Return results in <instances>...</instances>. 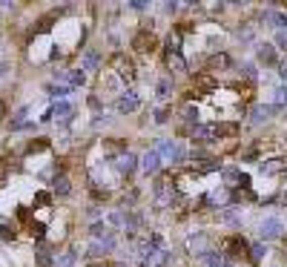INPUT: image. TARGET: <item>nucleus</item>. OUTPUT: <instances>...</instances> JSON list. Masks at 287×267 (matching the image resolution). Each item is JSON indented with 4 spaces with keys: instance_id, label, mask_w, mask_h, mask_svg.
<instances>
[{
    "instance_id": "nucleus-39",
    "label": "nucleus",
    "mask_w": 287,
    "mask_h": 267,
    "mask_svg": "<svg viewBox=\"0 0 287 267\" xmlns=\"http://www.w3.org/2000/svg\"><path fill=\"white\" fill-rule=\"evenodd\" d=\"M35 204H37V207H49V204H52V196H49V193H43V190H40V193H37V196H35Z\"/></svg>"
},
{
    "instance_id": "nucleus-2",
    "label": "nucleus",
    "mask_w": 287,
    "mask_h": 267,
    "mask_svg": "<svg viewBox=\"0 0 287 267\" xmlns=\"http://www.w3.org/2000/svg\"><path fill=\"white\" fill-rule=\"evenodd\" d=\"M153 196L158 198V201H161L164 207L175 201V184H172V175H170V172H164V175L155 178V184H153Z\"/></svg>"
},
{
    "instance_id": "nucleus-25",
    "label": "nucleus",
    "mask_w": 287,
    "mask_h": 267,
    "mask_svg": "<svg viewBox=\"0 0 287 267\" xmlns=\"http://www.w3.org/2000/svg\"><path fill=\"white\" fill-rule=\"evenodd\" d=\"M218 221L230 224V227H242V215L235 213V210H224V213L218 215Z\"/></svg>"
},
{
    "instance_id": "nucleus-45",
    "label": "nucleus",
    "mask_w": 287,
    "mask_h": 267,
    "mask_svg": "<svg viewBox=\"0 0 287 267\" xmlns=\"http://www.w3.org/2000/svg\"><path fill=\"white\" fill-rule=\"evenodd\" d=\"M164 12H167V15H172V12H178V3H175V0H170V3H164Z\"/></svg>"
},
{
    "instance_id": "nucleus-4",
    "label": "nucleus",
    "mask_w": 287,
    "mask_h": 267,
    "mask_svg": "<svg viewBox=\"0 0 287 267\" xmlns=\"http://www.w3.org/2000/svg\"><path fill=\"white\" fill-rule=\"evenodd\" d=\"M155 150H158L161 161L167 158V161H175V164H181V161L187 158V155H184V150H181V147L172 141V138H167V141H158V144H155Z\"/></svg>"
},
{
    "instance_id": "nucleus-17",
    "label": "nucleus",
    "mask_w": 287,
    "mask_h": 267,
    "mask_svg": "<svg viewBox=\"0 0 287 267\" xmlns=\"http://www.w3.org/2000/svg\"><path fill=\"white\" fill-rule=\"evenodd\" d=\"M201 261H204L207 267H227L230 261L224 258V253H218V250H207L204 256H201Z\"/></svg>"
},
{
    "instance_id": "nucleus-33",
    "label": "nucleus",
    "mask_w": 287,
    "mask_h": 267,
    "mask_svg": "<svg viewBox=\"0 0 287 267\" xmlns=\"http://www.w3.org/2000/svg\"><path fill=\"white\" fill-rule=\"evenodd\" d=\"M69 80L75 83V86H83V83H86V72H83V66H81V69H72Z\"/></svg>"
},
{
    "instance_id": "nucleus-6",
    "label": "nucleus",
    "mask_w": 287,
    "mask_h": 267,
    "mask_svg": "<svg viewBox=\"0 0 287 267\" xmlns=\"http://www.w3.org/2000/svg\"><path fill=\"white\" fill-rule=\"evenodd\" d=\"M138 107H141V98H138V92H135V89H126L124 95L115 101V109L121 112V115H132Z\"/></svg>"
},
{
    "instance_id": "nucleus-19",
    "label": "nucleus",
    "mask_w": 287,
    "mask_h": 267,
    "mask_svg": "<svg viewBox=\"0 0 287 267\" xmlns=\"http://www.w3.org/2000/svg\"><path fill=\"white\" fill-rule=\"evenodd\" d=\"M230 66H233V58H230V55L227 52H215L213 58H210V69H230Z\"/></svg>"
},
{
    "instance_id": "nucleus-7",
    "label": "nucleus",
    "mask_w": 287,
    "mask_h": 267,
    "mask_svg": "<svg viewBox=\"0 0 287 267\" xmlns=\"http://www.w3.org/2000/svg\"><path fill=\"white\" fill-rule=\"evenodd\" d=\"M281 233H284V221H281V218H264V221L259 224V236H261V241L278 239Z\"/></svg>"
},
{
    "instance_id": "nucleus-32",
    "label": "nucleus",
    "mask_w": 287,
    "mask_h": 267,
    "mask_svg": "<svg viewBox=\"0 0 287 267\" xmlns=\"http://www.w3.org/2000/svg\"><path fill=\"white\" fill-rule=\"evenodd\" d=\"M104 150H107L109 155H115V152H121V155H124V152H129L121 141H104Z\"/></svg>"
},
{
    "instance_id": "nucleus-10",
    "label": "nucleus",
    "mask_w": 287,
    "mask_h": 267,
    "mask_svg": "<svg viewBox=\"0 0 287 267\" xmlns=\"http://www.w3.org/2000/svg\"><path fill=\"white\" fill-rule=\"evenodd\" d=\"M256 55H259V61L264 66H278L276 61V43H259L256 46Z\"/></svg>"
},
{
    "instance_id": "nucleus-26",
    "label": "nucleus",
    "mask_w": 287,
    "mask_h": 267,
    "mask_svg": "<svg viewBox=\"0 0 287 267\" xmlns=\"http://www.w3.org/2000/svg\"><path fill=\"white\" fill-rule=\"evenodd\" d=\"M164 46H167V52H181V35L178 32H170L167 40H164Z\"/></svg>"
},
{
    "instance_id": "nucleus-29",
    "label": "nucleus",
    "mask_w": 287,
    "mask_h": 267,
    "mask_svg": "<svg viewBox=\"0 0 287 267\" xmlns=\"http://www.w3.org/2000/svg\"><path fill=\"white\" fill-rule=\"evenodd\" d=\"M278 169H284V161H281V158L261 161V172H278Z\"/></svg>"
},
{
    "instance_id": "nucleus-41",
    "label": "nucleus",
    "mask_w": 287,
    "mask_h": 267,
    "mask_svg": "<svg viewBox=\"0 0 287 267\" xmlns=\"http://www.w3.org/2000/svg\"><path fill=\"white\" fill-rule=\"evenodd\" d=\"M238 175H242L238 169H224V181L227 184H238Z\"/></svg>"
},
{
    "instance_id": "nucleus-43",
    "label": "nucleus",
    "mask_w": 287,
    "mask_h": 267,
    "mask_svg": "<svg viewBox=\"0 0 287 267\" xmlns=\"http://www.w3.org/2000/svg\"><path fill=\"white\" fill-rule=\"evenodd\" d=\"M12 239H15V230H9V227L0 224V241H12Z\"/></svg>"
},
{
    "instance_id": "nucleus-5",
    "label": "nucleus",
    "mask_w": 287,
    "mask_h": 267,
    "mask_svg": "<svg viewBox=\"0 0 287 267\" xmlns=\"http://www.w3.org/2000/svg\"><path fill=\"white\" fill-rule=\"evenodd\" d=\"M221 253H227V256H233V258H238V256H247L250 253V244L244 241V236H230V239H224V244H221Z\"/></svg>"
},
{
    "instance_id": "nucleus-42",
    "label": "nucleus",
    "mask_w": 287,
    "mask_h": 267,
    "mask_svg": "<svg viewBox=\"0 0 287 267\" xmlns=\"http://www.w3.org/2000/svg\"><path fill=\"white\" fill-rule=\"evenodd\" d=\"M46 147H49V141H46V138H40V141H32V144H29V152H40V150H46Z\"/></svg>"
},
{
    "instance_id": "nucleus-15",
    "label": "nucleus",
    "mask_w": 287,
    "mask_h": 267,
    "mask_svg": "<svg viewBox=\"0 0 287 267\" xmlns=\"http://www.w3.org/2000/svg\"><path fill=\"white\" fill-rule=\"evenodd\" d=\"M187 250H189V253L204 256V253H207V233H196V236H189V239H187Z\"/></svg>"
},
{
    "instance_id": "nucleus-46",
    "label": "nucleus",
    "mask_w": 287,
    "mask_h": 267,
    "mask_svg": "<svg viewBox=\"0 0 287 267\" xmlns=\"http://www.w3.org/2000/svg\"><path fill=\"white\" fill-rule=\"evenodd\" d=\"M278 75L287 80V58H284V61H278Z\"/></svg>"
},
{
    "instance_id": "nucleus-49",
    "label": "nucleus",
    "mask_w": 287,
    "mask_h": 267,
    "mask_svg": "<svg viewBox=\"0 0 287 267\" xmlns=\"http://www.w3.org/2000/svg\"><path fill=\"white\" fill-rule=\"evenodd\" d=\"M6 69H9V66H6V63H0V78H3V75H6Z\"/></svg>"
},
{
    "instance_id": "nucleus-14",
    "label": "nucleus",
    "mask_w": 287,
    "mask_h": 267,
    "mask_svg": "<svg viewBox=\"0 0 287 267\" xmlns=\"http://www.w3.org/2000/svg\"><path fill=\"white\" fill-rule=\"evenodd\" d=\"M233 135H238V124H235V121L213 124V141H215V138H233Z\"/></svg>"
},
{
    "instance_id": "nucleus-9",
    "label": "nucleus",
    "mask_w": 287,
    "mask_h": 267,
    "mask_svg": "<svg viewBox=\"0 0 287 267\" xmlns=\"http://www.w3.org/2000/svg\"><path fill=\"white\" fill-rule=\"evenodd\" d=\"M138 167L144 169V175H155L158 169H161V155H158V150H150L141 155V164Z\"/></svg>"
},
{
    "instance_id": "nucleus-30",
    "label": "nucleus",
    "mask_w": 287,
    "mask_h": 267,
    "mask_svg": "<svg viewBox=\"0 0 287 267\" xmlns=\"http://www.w3.org/2000/svg\"><path fill=\"white\" fill-rule=\"evenodd\" d=\"M273 107L276 109H284L287 107V86H278L276 95H273Z\"/></svg>"
},
{
    "instance_id": "nucleus-13",
    "label": "nucleus",
    "mask_w": 287,
    "mask_h": 267,
    "mask_svg": "<svg viewBox=\"0 0 287 267\" xmlns=\"http://www.w3.org/2000/svg\"><path fill=\"white\" fill-rule=\"evenodd\" d=\"M193 167H196L198 175H207V172H215V169H221V161H215V158H193Z\"/></svg>"
},
{
    "instance_id": "nucleus-48",
    "label": "nucleus",
    "mask_w": 287,
    "mask_h": 267,
    "mask_svg": "<svg viewBox=\"0 0 287 267\" xmlns=\"http://www.w3.org/2000/svg\"><path fill=\"white\" fill-rule=\"evenodd\" d=\"M89 107H92V109H101V101L95 98V95H92V98H89Z\"/></svg>"
},
{
    "instance_id": "nucleus-8",
    "label": "nucleus",
    "mask_w": 287,
    "mask_h": 267,
    "mask_svg": "<svg viewBox=\"0 0 287 267\" xmlns=\"http://www.w3.org/2000/svg\"><path fill=\"white\" fill-rule=\"evenodd\" d=\"M138 164H141V158L132 155V152H124V155H118V158H115V169L121 172V175H126V178L138 169Z\"/></svg>"
},
{
    "instance_id": "nucleus-37",
    "label": "nucleus",
    "mask_w": 287,
    "mask_h": 267,
    "mask_svg": "<svg viewBox=\"0 0 287 267\" xmlns=\"http://www.w3.org/2000/svg\"><path fill=\"white\" fill-rule=\"evenodd\" d=\"M29 230H32L35 239H43V236H46V224L43 221H32V224H29Z\"/></svg>"
},
{
    "instance_id": "nucleus-31",
    "label": "nucleus",
    "mask_w": 287,
    "mask_h": 267,
    "mask_svg": "<svg viewBox=\"0 0 287 267\" xmlns=\"http://www.w3.org/2000/svg\"><path fill=\"white\" fill-rule=\"evenodd\" d=\"M89 233L95 236V239H107V236H109V227H107V221H95Z\"/></svg>"
},
{
    "instance_id": "nucleus-11",
    "label": "nucleus",
    "mask_w": 287,
    "mask_h": 267,
    "mask_svg": "<svg viewBox=\"0 0 287 267\" xmlns=\"http://www.w3.org/2000/svg\"><path fill=\"white\" fill-rule=\"evenodd\" d=\"M193 83H196V92H198V95H204V92H213V89L218 86V80H215L210 72H201V75H196V80H193Z\"/></svg>"
},
{
    "instance_id": "nucleus-21",
    "label": "nucleus",
    "mask_w": 287,
    "mask_h": 267,
    "mask_svg": "<svg viewBox=\"0 0 287 267\" xmlns=\"http://www.w3.org/2000/svg\"><path fill=\"white\" fill-rule=\"evenodd\" d=\"M98 66H101V55H98V49H86V52H83V69L98 72Z\"/></svg>"
},
{
    "instance_id": "nucleus-35",
    "label": "nucleus",
    "mask_w": 287,
    "mask_h": 267,
    "mask_svg": "<svg viewBox=\"0 0 287 267\" xmlns=\"http://www.w3.org/2000/svg\"><path fill=\"white\" fill-rule=\"evenodd\" d=\"M46 92H49L52 98H66L72 89H69V86H46Z\"/></svg>"
},
{
    "instance_id": "nucleus-16",
    "label": "nucleus",
    "mask_w": 287,
    "mask_h": 267,
    "mask_svg": "<svg viewBox=\"0 0 287 267\" xmlns=\"http://www.w3.org/2000/svg\"><path fill=\"white\" fill-rule=\"evenodd\" d=\"M273 112H278L276 107H273V104H261V107H256L253 109V124H264V121H270V118H273Z\"/></svg>"
},
{
    "instance_id": "nucleus-40",
    "label": "nucleus",
    "mask_w": 287,
    "mask_h": 267,
    "mask_svg": "<svg viewBox=\"0 0 287 267\" xmlns=\"http://www.w3.org/2000/svg\"><path fill=\"white\" fill-rule=\"evenodd\" d=\"M167 121H170V107H161L155 112V124H167Z\"/></svg>"
},
{
    "instance_id": "nucleus-3",
    "label": "nucleus",
    "mask_w": 287,
    "mask_h": 267,
    "mask_svg": "<svg viewBox=\"0 0 287 267\" xmlns=\"http://www.w3.org/2000/svg\"><path fill=\"white\" fill-rule=\"evenodd\" d=\"M132 49L141 52V55L155 52V49H158V40H155V35L150 32V29H138V32L132 35Z\"/></svg>"
},
{
    "instance_id": "nucleus-24",
    "label": "nucleus",
    "mask_w": 287,
    "mask_h": 267,
    "mask_svg": "<svg viewBox=\"0 0 287 267\" xmlns=\"http://www.w3.org/2000/svg\"><path fill=\"white\" fill-rule=\"evenodd\" d=\"M264 253H267V247H264V244H250V264H256L259 267L261 264V258H264Z\"/></svg>"
},
{
    "instance_id": "nucleus-22",
    "label": "nucleus",
    "mask_w": 287,
    "mask_h": 267,
    "mask_svg": "<svg viewBox=\"0 0 287 267\" xmlns=\"http://www.w3.org/2000/svg\"><path fill=\"white\" fill-rule=\"evenodd\" d=\"M170 95H172V80L170 78H161V80H158V86H155V98L167 101Z\"/></svg>"
},
{
    "instance_id": "nucleus-50",
    "label": "nucleus",
    "mask_w": 287,
    "mask_h": 267,
    "mask_svg": "<svg viewBox=\"0 0 287 267\" xmlns=\"http://www.w3.org/2000/svg\"><path fill=\"white\" fill-rule=\"evenodd\" d=\"M109 267H126L124 261H115V264H109Z\"/></svg>"
},
{
    "instance_id": "nucleus-28",
    "label": "nucleus",
    "mask_w": 287,
    "mask_h": 267,
    "mask_svg": "<svg viewBox=\"0 0 287 267\" xmlns=\"http://www.w3.org/2000/svg\"><path fill=\"white\" fill-rule=\"evenodd\" d=\"M238 37H242V43H253V37H256L253 23H242V26H238Z\"/></svg>"
},
{
    "instance_id": "nucleus-36",
    "label": "nucleus",
    "mask_w": 287,
    "mask_h": 267,
    "mask_svg": "<svg viewBox=\"0 0 287 267\" xmlns=\"http://www.w3.org/2000/svg\"><path fill=\"white\" fill-rule=\"evenodd\" d=\"M238 72H242L247 80H256V78H259V72H256V66H253V63H242V69H238Z\"/></svg>"
},
{
    "instance_id": "nucleus-51",
    "label": "nucleus",
    "mask_w": 287,
    "mask_h": 267,
    "mask_svg": "<svg viewBox=\"0 0 287 267\" xmlns=\"http://www.w3.org/2000/svg\"><path fill=\"white\" fill-rule=\"evenodd\" d=\"M281 204H287V193H284V196H281Z\"/></svg>"
},
{
    "instance_id": "nucleus-12",
    "label": "nucleus",
    "mask_w": 287,
    "mask_h": 267,
    "mask_svg": "<svg viewBox=\"0 0 287 267\" xmlns=\"http://www.w3.org/2000/svg\"><path fill=\"white\" fill-rule=\"evenodd\" d=\"M109 250H115V236L109 233L107 239H95L89 247V256H104V253H109Z\"/></svg>"
},
{
    "instance_id": "nucleus-38",
    "label": "nucleus",
    "mask_w": 287,
    "mask_h": 267,
    "mask_svg": "<svg viewBox=\"0 0 287 267\" xmlns=\"http://www.w3.org/2000/svg\"><path fill=\"white\" fill-rule=\"evenodd\" d=\"M35 258H37V264H40V267H52V256H49V253H46L43 247H40V250L35 253Z\"/></svg>"
},
{
    "instance_id": "nucleus-34",
    "label": "nucleus",
    "mask_w": 287,
    "mask_h": 267,
    "mask_svg": "<svg viewBox=\"0 0 287 267\" xmlns=\"http://www.w3.org/2000/svg\"><path fill=\"white\" fill-rule=\"evenodd\" d=\"M184 121H187V124H193V126H198V109L193 107V104L184 109Z\"/></svg>"
},
{
    "instance_id": "nucleus-20",
    "label": "nucleus",
    "mask_w": 287,
    "mask_h": 267,
    "mask_svg": "<svg viewBox=\"0 0 287 267\" xmlns=\"http://www.w3.org/2000/svg\"><path fill=\"white\" fill-rule=\"evenodd\" d=\"M167 69H172V72H187V61L181 58V52H167Z\"/></svg>"
},
{
    "instance_id": "nucleus-47",
    "label": "nucleus",
    "mask_w": 287,
    "mask_h": 267,
    "mask_svg": "<svg viewBox=\"0 0 287 267\" xmlns=\"http://www.w3.org/2000/svg\"><path fill=\"white\" fill-rule=\"evenodd\" d=\"M129 9H138V12H141V9H147V3H144V0H132V3H129Z\"/></svg>"
},
{
    "instance_id": "nucleus-27",
    "label": "nucleus",
    "mask_w": 287,
    "mask_h": 267,
    "mask_svg": "<svg viewBox=\"0 0 287 267\" xmlns=\"http://www.w3.org/2000/svg\"><path fill=\"white\" fill-rule=\"evenodd\" d=\"M75 258H78V250H66V253H61V258H58V267H75Z\"/></svg>"
},
{
    "instance_id": "nucleus-1",
    "label": "nucleus",
    "mask_w": 287,
    "mask_h": 267,
    "mask_svg": "<svg viewBox=\"0 0 287 267\" xmlns=\"http://www.w3.org/2000/svg\"><path fill=\"white\" fill-rule=\"evenodd\" d=\"M109 66H112V72H115L121 80H126V83H132V80L138 78V66H135V61L129 58V55H124V52L112 55V58H109Z\"/></svg>"
},
{
    "instance_id": "nucleus-18",
    "label": "nucleus",
    "mask_w": 287,
    "mask_h": 267,
    "mask_svg": "<svg viewBox=\"0 0 287 267\" xmlns=\"http://www.w3.org/2000/svg\"><path fill=\"white\" fill-rule=\"evenodd\" d=\"M49 115H52V118H58L61 124H66V121L72 118V104H66V101H61V104H55V107L49 109Z\"/></svg>"
},
{
    "instance_id": "nucleus-44",
    "label": "nucleus",
    "mask_w": 287,
    "mask_h": 267,
    "mask_svg": "<svg viewBox=\"0 0 287 267\" xmlns=\"http://www.w3.org/2000/svg\"><path fill=\"white\" fill-rule=\"evenodd\" d=\"M276 49H284L287 52V32H278L276 35Z\"/></svg>"
},
{
    "instance_id": "nucleus-23",
    "label": "nucleus",
    "mask_w": 287,
    "mask_h": 267,
    "mask_svg": "<svg viewBox=\"0 0 287 267\" xmlns=\"http://www.w3.org/2000/svg\"><path fill=\"white\" fill-rule=\"evenodd\" d=\"M52 187H55V193H58V196H69V178L66 175H55V181H52Z\"/></svg>"
}]
</instances>
